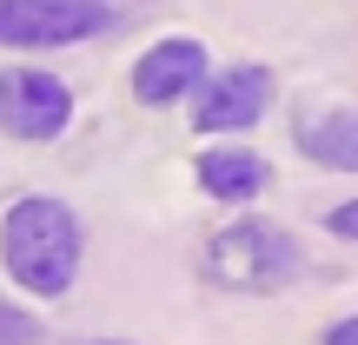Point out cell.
<instances>
[{
    "instance_id": "obj_1",
    "label": "cell",
    "mask_w": 358,
    "mask_h": 345,
    "mask_svg": "<svg viewBox=\"0 0 358 345\" xmlns=\"http://www.w3.org/2000/svg\"><path fill=\"white\" fill-rule=\"evenodd\" d=\"M0 259H7L13 286L40 299H60L80 279V219L66 213V199L53 192H27L7 206V226H0Z\"/></svg>"
},
{
    "instance_id": "obj_2",
    "label": "cell",
    "mask_w": 358,
    "mask_h": 345,
    "mask_svg": "<svg viewBox=\"0 0 358 345\" xmlns=\"http://www.w3.org/2000/svg\"><path fill=\"white\" fill-rule=\"evenodd\" d=\"M299 266H306L299 239L272 219H239V226L213 232L199 253V272L226 293H279V286L299 279Z\"/></svg>"
},
{
    "instance_id": "obj_3",
    "label": "cell",
    "mask_w": 358,
    "mask_h": 345,
    "mask_svg": "<svg viewBox=\"0 0 358 345\" xmlns=\"http://www.w3.org/2000/svg\"><path fill=\"white\" fill-rule=\"evenodd\" d=\"M113 27L120 13L106 0H0V47H73Z\"/></svg>"
},
{
    "instance_id": "obj_4",
    "label": "cell",
    "mask_w": 358,
    "mask_h": 345,
    "mask_svg": "<svg viewBox=\"0 0 358 345\" xmlns=\"http://www.w3.org/2000/svg\"><path fill=\"white\" fill-rule=\"evenodd\" d=\"M73 120V87L40 66H7L0 73V133L13 140H60Z\"/></svg>"
},
{
    "instance_id": "obj_5",
    "label": "cell",
    "mask_w": 358,
    "mask_h": 345,
    "mask_svg": "<svg viewBox=\"0 0 358 345\" xmlns=\"http://www.w3.org/2000/svg\"><path fill=\"white\" fill-rule=\"evenodd\" d=\"M199 100H192V127L199 133H232V127H252L259 113L272 106V73L266 66H226V73L199 80Z\"/></svg>"
},
{
    "instance_id": "obj_6",
    "label": "cell",
    "mask_w": 358,
    "mask_h": 345,
    "mask_svg": "<svg viewBox=\"0 0 358 345\" xmlns=\"http://www.w3.org/2000/svg\"><path fill=\"white\" fill-rule=\"evenodd\" d=\"M199 80H206V40H192V34H166L159 47L140 53V66H133V93H140L146 106L186 100Z\"/></svg>"
},
{
    "instance_id": "obj_7",
    "label": "cell",
    "mask_w": 358,
    "mask_h": 345,
    "mask_svg": "<svg viewBox=\"0 0 358 345\" xmlns=\"http://www.w3.org/2000/svg\"><path fill=\"white\" fill-rule=\"evenodd\" d=\"M299 146H306L319 167L352 173L358 167V120L352 106H325V113H299Z\"/></svg>"
},
{
    "instance_id": "obj_8",
    "label": "cell",
    "mask_w": 358,
    "mask_h": 345,
    "mask_svg": "<svg viewBox=\"0 0 358 345\" xmlns=\"http://www.w3.org/2000/svg\"><path fill=\"white\" fill-rule=\"evenodd\" d=\"M199 186L213 199H259L266 192V160L252 146H213V153H199Z\"/></svg>"
},
{
    "instance_id": "obj_9",
    "label": "cell",
    "mask_w": 358,
    "mask_h": 345,
    "mask_svg": "<svg viewBox=\"0 0 358 345\" xmlns=\"http://www.w3.org/2000/svg\"><path fill=\"white\" fill-rule=\"evenodd\" d=\"M0 345H40V319H34V312L0 306Z\"/></svg>"
},
{
    "instance_id": "obj_10",
    "label": "cell",
    "mask_w": 358,
    "mask_h": 345,
    "mask_svg": "<svg viewBox=\"0 0 358 345\" xmlns=\"http://www.w3.org/2000/svg\"><path fill=\"white\" fill-rule=\"evenodd\" d=\"M332 232H338V239H352V232H358V206H338V213H332Z\"/></svg>"
},
{
    "instance_id": "obj_11",
    "label": "cell",
    "mask_w": 358,
    "mask_h": 345,
    "mask_svg": "<svg viewBox=\"0 0 358 345\" xmlns=\"http://www.w3.org/2000/svg\"><path fill=\"white\" fill-rule=\"evenodd\" d=\"M325 345H358V319H338L332 332H325Z\"/></svg>"
},
{
    "instance_id": "obj_12",
    "label": "cell",
    "mask_w": 358,
    "mask_h": 345,
    "mask_svg": "<svg viewBox=\"0 0 358 345\" xmlns=\"http://www.w3.org/2000/svg\"><path fill=\"white\" fill-rule=\"evenodd\" d=\"M100 345H120V339H100Z\"/></svg>"
}]
</instances>
